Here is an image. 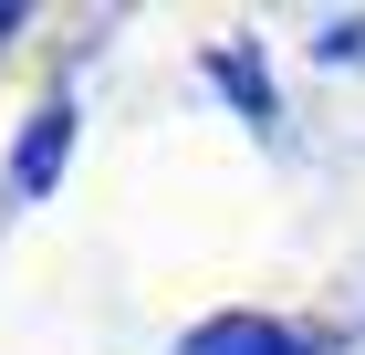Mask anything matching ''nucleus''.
<instances>
[{"label":"nucleus","mask_w":365,"mask_h":355,"mask_svg":"<svg viewBox=\"0 0 365 355\" xmlns=\"http://www.w3.org/2000/svg\"><path fill=\"white\" fill-rule=\"evenodd\" d=\"M63 146H73V105H63V94H53V105L31 115V136H21V157H11V199H42V189H53V167H63Z\"/></svg>","instance_id":"f257e3e1"},{"label":"nucleus","mask_w":365,"mask_h":355,"mask_svg":"<svg viewBox=\"0 0 365 355\" xmlns=\"http://www.w3.org/2000/svg\"><path fill=\"white\" fill-rule=\"evenodd\" d=\"M198 355H303V334H282V324H251V314H230V324L198 334Z\"/></svg>","instance_id":"f03ea898"},{"label":"nucleus","mask_w":365,"mask_h":355,"mask_svg":"<svg viewBox=\"0 0 365 355\" xmlns=\"http://www.w3.org/2000/svg\"><path fill=\"white\" fill-rule=\"evenodd\" d=\"M0 31H21V11H0Z\"/></svg>","instance_id":"7ed1b4c3"}]
</instances>
